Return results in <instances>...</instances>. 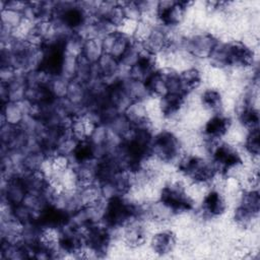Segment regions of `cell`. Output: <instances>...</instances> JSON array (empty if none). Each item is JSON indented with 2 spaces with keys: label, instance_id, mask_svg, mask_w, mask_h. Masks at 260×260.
I'll return each mask as SVG.
<instances>
[{
  "label": "cell",
  "instance_id": "obj_4",
  "mask_svg": "<svg viewBox=\"0 0 260 260\" xmlns=\"http://www.w3.org/2000/svg\"><path fill=\"white\" fill-rule=\"evenodd\" d=\"M144 82L151 96L160 99L168 93L166 79L158 70L151 74Z\"/></svg>",
  "mask_w": 260,
  "mask_h": 260
},
{
  "label": "cell",
  "instance_id": "obj_3",
  "mask_svg": "<svg viewBox=\"0 0 260 260\" xmlns=\"http://www.w3.org/2000/svg\"><path fill=\"white\" fill-rule=\"evenodd\" d=\"M104 54L101 39H87L83 42L81 57L90 64H94Z\"/></svg>",
  "mask_w": 260,
  "mask_h": 260
},
{
  "label": "cell",
  "instance_id": "obj_5",
  "mask_svg": "<svg viewBox=\"0 0 260 260\" xmlns=\"http://www.w3.org/2000/svg\"><path fill=\"white\" fill-rule=\"evenodd\" d=\"M132 43H133L132 39H130V38H128L126 36H123V35H121L120 32L117 31L115 42L113 44V47H112L109 55L113 56L114 58H116L117 60L120 61L121 58L126 53V51L132 45Z\"/></svg>",
  "mask_w": 260,
  "mask_h": 260
},
{
  "label": "cell",
  "instance_id": "obj_6",
  "mask_svg": "<svg viewBox=\"0 0 260 260\" xmlns=\"http://www.w3.org/2000/svg\"><path fill=\"white\" fill-rule=\"evenodd\" d=\"M22 19L23 15L21 12L8 8L1 9V26L13 30L20 24Z\"/></svg>",
  "mask_w": 260,
  "mask_h": 260
},
{
  "label": "cell",
  "instance_id": "obj_7",
  "mask_svg": "<svg viewBox=\"0 0 260 260\" xmlns=\"http://www.w3.org/2000/svg\"><path fill=\"white\" fill-rule=\"evenodd\" d=\"M138 20H133V19H129V18H125L123 20V22L117 27V31L120 32L123 36H126L130 39H133L137 26H138Z\"/></svg>",
  "mask_w": 260,
  "mask_h": 260
},
{
  "label": "cell",
  "instance_id": "obj_1",
  "mask_svg": "<svg viewBox=\"0 0 260 260\" xmlns=\"http://www.w3.org/2000/svg\"><path fill=\"white\" fill-rule=\"evenodd\" d=\"M178 239L171 229L161 230L152 234L148 239V246L156 256H166L174 252Z\"/></svg>",
  "mask_w": 260,
  "mask_h": 260
},
{
  "label": "cell",
  "instance_id": "obj_2",
  "mask_svg": "<svg viewBox=\"0 0 260 260\" xmlns=\"http://www.w3.org/2000/svg\"><path fill=\"white\" fill-rule=\"evenodd\" d=\"M23 110L21 109L18 103L7 102L2 104V111H1V120L2 124H9L11 126H20L24 117Z\"/></svg>",
  "mask_w": 260,
  "mask_h": 260
}]
</instances>
